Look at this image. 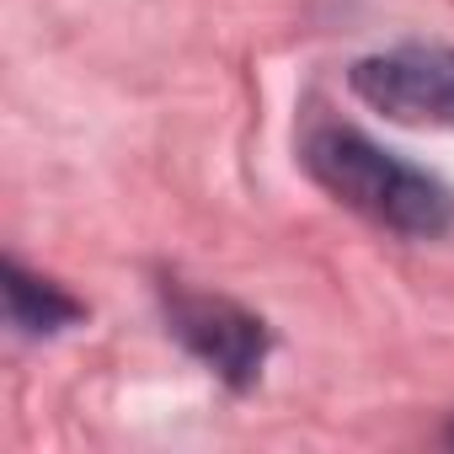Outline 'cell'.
Segmentation results:
<instances>
[{
  "label": "cell",
  "mask_w": 454,
  "mask_h": 454,
  "mask_svg": "<svg viewBox=\"0 0 454 454\" xmlns=\"http://www.w3.org/2000/svg\"><path fill=\"white\" fill-rule=\"evenodd\" d=\"M305 171L332 198H342L348 208L395 236L433 241L454 224V192L438 176H427L422 166L401 160L395 150L374 145L348 123H321L305 134Z\"/></svg>",
  "instance_id": "6da1fadb"
},
{
  "label": "cell",
  "mask_w": 454,
  "mask_h": 454,
  "mask_svg": "<svg viewBox=\"0 0 454 454\" xmlns=\"http://www.w3.org/2000/svg\"><path fill=\"white\" fill-rule=\"evenodd\" d=\"M160 305H166V326L171 337L231 390H252L262 380V364H268V321L252 316L247 305L236 300H219V294H198V289H182V284H166L160 289Z\"/></svg>",
  "instance_id": "7a4b0ae2"
},
{
  "label": "cell",
  "mask_w": 454,
  "mask_h": 454,
  "mask_svg": "<svg viewBox=\"0 0 454 454\" xmlns=\"http://www.w3.org/2000/svg\"><path fill=\"white\" fill-rule=\"evenodd\" d=\"M348 86L358 102L395 123L454 129V49L443 43H401L369 54L348 70Z\"/></svg>",
  "instance_id": "3957f363"
},
{
  "label": "cell",
  "mask_w": 454,
  "mask_h": 454,
  "mask_svg": "<svg viewBox=\"0 0 454 454\" xmlns=\"http://www.w3.org/2000/svg\"><path fill=\"white\" fill-rule=\"evenodd\" d=\"M0 289H6V316L17 332L27 337H54V332H70L75 321H86V305L75 294H65L59 284L27 273L17 257L0 262Z\"/></svg>",
  "instance_id": "277c9868"
},
{
  "label": "cell",
  "mask_w": 454,
  "mask_h": 454,
  "mask_svg": "<svg viewBox=\"0 0 454 454\" xmlns=\"http://www.w3.org/2000/svg\"><path fill=\"white\" fill-rule=\"evenodd\" d=\"M449 443H454V427H449Z\"/></svg>",
  "instance_id": "5b68a950"
}]
</instances>
